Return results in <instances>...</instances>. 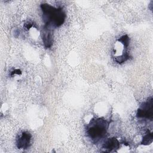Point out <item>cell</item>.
I'll list each match as a JSON object with an SVG mask.
<instances>
[{
    "label": "cell",
    "instance_id": "6da1fadb",
    "mask_svg": "<svg viewBox=\"0 0 153 153\" xmlns=\"http://www.w3.org/2000/svg\"><path fill=\"white\" fill-rule=\"evenodd\" d=\"M42 18L48 27H57L62 25L65 20V14L61 8H56L48 4L41 5Z\"/></svg>",
    "mask_w": 153,
    "mask_h": 153
},
{
    "label": "cell",
    "instance_id": "7a4b0ae2",
    "mask_svg": "<svg viewBox=\"0 0 153 153\" xmlns=\"http://www.w3.org/2000/svg\"><path fill=\"white\" fill-rule=\"evenodd\" d=\"M108 128V123L103 118L93 119L87 128L88 137L94 142H97L103 137Z\"/></svg>",
    "mask_w": 153,
    "mask_h": 153
},
{
    "label": "cell",
    "instance_id": "3957f363",
    "mask_svg": "<svg viewBox=\"0 0 153 153\" xmlns=\"http://www.w3.org/2000/svg\"><path fill=\"white\" fill-rule=\"evenodd\" d=\"M153 115V99L150 97L147 101L142 103L140 107L137 109V117L152 120Z\"/></svg>",
    "mask_w": 153,
    "mask_h": 153
},
{
    "label": "cell",
    "instance_id": "277c9868",
    "mask_svg": "<svg viewBox=\"0 0 153 153\" xmlns=\"http://www.w3.org/2000/svg\"><path fill=\"white\" fill-rule=\"evenodd\" d=\"M31 134L27 132L23 131L19 134L16 139V145L19 149H27L30 143Z\"/></svg>",
    "mask_w": 153,
    "mask_h": 153
},
{
    "label": "cell",
    "instance_id": "5b68a950",
    "mask_svg": "<svg viewBox=\"0 0 153 153\" xmlns=\"http://www.w3.org/2000/svg\"><path fill=\"white\" fill-rule=\"evenodd\" d=\"M42 41L45 48L50 47L53 44V36L49 27L45 26L42 33Z\"/></svg>",
    "mask_w": 153,
    "mask_h": 153
},
{
    "label": "cell",
    "instance_id": "8992f818",
    "mask_svg": "<svg viewBox=\"0 0 153 153\" xmlns=\"http://www.w3.org/2000/svg\"><path fill=\"white\" fill-rule=\"evenodd\" d=\"M120 146L119 141L115 137L108 138L105 140L104 143L103 144V148L106 149H108L109 151L115 150L118 149Z\"/></svg>",
    "mask_w": 153,
    "mask_h": 153
},
{
    "label": "cell",
    "instance_id": "52a82bcc",
    "mask_svg": "<svg viewBox=\"0 0 153 153\" xmlns=\"http://www.w3.org/2000/svg\"><path fill=\"white\" fill-rule=\"evenodd\" d=\"M153 140V136H152V133L151 132L148 131L143 137L142 141L141 142L142 145H149L152 143Z\"/></svg>",
    "mask_w": 153,
    "mask_h": 153
},
{
    "label": "cell",
    "instance_id": "ba28073f",
    "mask_svg": "<svg viewBox=\"0 0 153 153\" xmlns=\"http://www.w3.org/2000/svg\"><path fill=\"white\" fill-rule=\"evenodd\" d=\"M128 58H129L128 54L126 52H124L121 55L116 57L115 59V60L116 62H117L118 63H123V62H126V60H127Z\"/></svg>",
    "mask_w": 153,
    "mask_h": 153
},
{
    "label": "cell",
    "instance_id": "9c48e42d",
    "mask_svg": "<svg viewBox=\"0 0 153 153\" xmlns=\"http://www.w3.org/2000/svg\"><path fill=\"white\" fill-rule=\"evenodd\" d=\"M118 42H120L121 44H122L124 46V47L126 48L128 47V44H129V42H130V38L127 35H123L122 36H121L118 40Z\"/></svg>",
    "mask_w": 153,
    "mask_h": 153
},
{
    "label": "cell",
    "instance_id": "30bf717a",
    "mask_svg": "<svg viewBox=\"0 0 153 153\" xmlns=\"http://www.w3.org/2000/svg\"><path fill=\"white\" fill-rule=\"evenodd\" d=\"M24 27L26 29H29L32 27V23H30V22H26L25 25H24Z\"/></svg>",
    "mask_w": 153,
    "mask_h": 153
},
{
    "label": "cell",
    "instance_id": "8fae6325",
    "mask_svg": "<svg viewBox=\"0 0 153 153\" xmlns=\"http://www.w3.org/2000/svg\"><path fill=\"white\" fill-rule=\"evenodd\" d=\"M22 74V71L20 70V69H15L14 71H13L11 74V76H14V75L16 74H17V75H20Z\"/></svg>",
    "mask_w": 153,
    "mask_h": 153
}]
</instances>
